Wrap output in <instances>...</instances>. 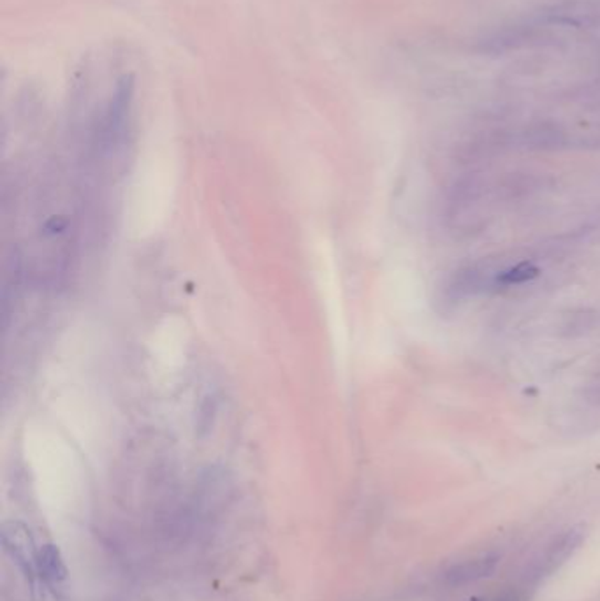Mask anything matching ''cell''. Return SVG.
Here are the masks:
<instances>
[{
    "label": "cell",
    "instance_id": "cell-1",
    "mask_svg": "<svg viewBox=\"0 0 600 601\" xmlns=\"http://www.w3.org/2000/svg\"><path fill=\"white\" fill-rule=\"evenodd\" d=\"M2 543L9 555L15 559V563L20 566L25 577L34 584V580L37 577L36 563H37L39 547H36L28 528L20 522L5 524L2 528Z\"/></svg>",
    "mask_w": 600,
    "mask_h": 601
},
{
    "label": "cell",
    "instance_id": "cell-2",
    "mask_svg": "<svg viewBox=\"0 0 600 601\" xmlns=\"http://www.w3.org/2000/svg\"><path fill=\"white\" fill-rule=\"evenodd\" d=\"M36 575L48 587L55 589L69 575L68 566L62 559L60 549L55 543H47L39 547L37 553V563H36Z\"/></svg>",
    "mask_w": 600,
    "mask_h": 601
},
{
    "label": "cell",
    "instance_id": "cell-3",
    "mask_svg": "<svg viewBox=\"0 0 600 601\" xmlns=\"http://www.w3.org/2000/svg\"><path fill=\"white\" fill-rule=\"evenodd\" d=\"M497 563H499L497 555H482L478 559H468V561H463V563L451 566L446 572L444 578L449 585H463V584L478 582L480 578L489 577L495 572Z\"/></svg>",
    "mask_w": 600,
    "mask_h": 601
},
{
    "label": "cell",
    "instance_id": "cell-4",
    "mask_svg": "<svg viewBox=\"0 0 600 601\" xmlns=\"http://www.w3.org/2000/svg\"><path fill=\"white\" fill-rule=\"evenodd\" d=\"M581 542H583V532L577 530L563 532L560 538H556L554 543L544 553V557L541 559L537 577H544V574H553L560 564L567 561L569 555H573L581 545Z\"/></svg>",
    "mask_w": 600,
    "mask_h": 601
},
{
    "label": "cell",
    "instance_id": "cell-5",
    "mask_svg": "<svg viewBox=\"0 0 600 601\" xmlns=\"http://www.w3.org/2000/svg\"><path fill=\"white\" fill-rule=\"evenodd\" d=\"M539 268L532 262H520L509 269H505L502 273H499L497 278H495V283L497 285H502V287H507V285H520V283H525V281H530L535 277H539Z\"/></svg>",
    "mask_w": 600,
    "mask_h": 601
},
{
    "label": "cell",
    "instance_id": "cell-6",
    "mask_svg": "<svg viewBox=\"0 0 600 601\" xmlns=\"http://www.w3.org/2000/svg\"><path fill=\"white\" fill-rule=\"evenodd\" d=\"M474 601H478V600H474Z\"/></svg>",
    "mask_w": 600,
    "mask_h": 601
}]
</instances>
